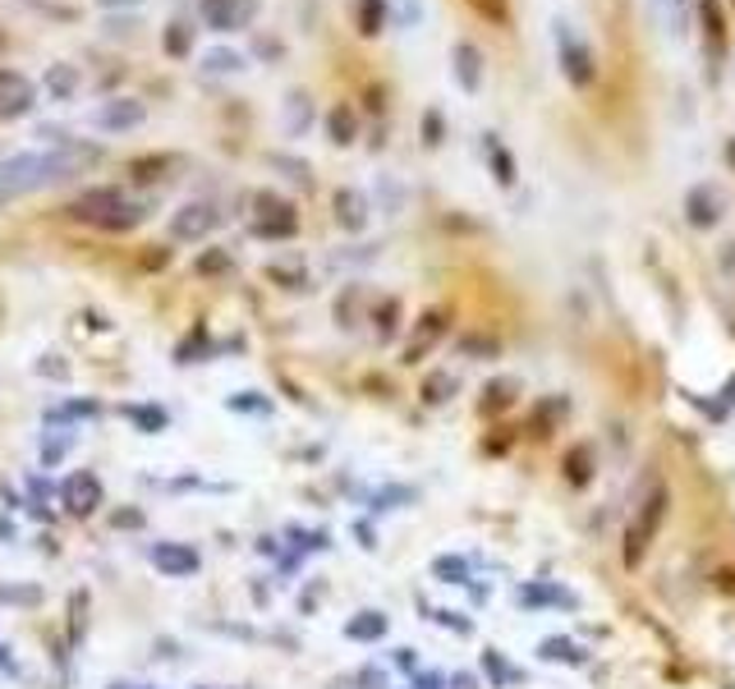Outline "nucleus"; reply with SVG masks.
<instances>
[{
  "instance_id": "1",
  "label": "nucleus",
  "mask_w": 735,
  "mask_h": 689,
  "mask_svg": "<svg viewBox=\"0 0 735 689\" xmlns=\"http://www.w3.org/2000/svg\"><path fill=\"white\" fill-rule=\"evenodd\" d=\"M97 162H102V147L70 143V139H64L60 147H47V152H19V157H5L0 162V203H14V198H24V193L64 185V180H74V175L93 170Z\"/></svg>"
},
{
  "instance_id": "2",
  "label": "nucleus",
  "mask_w": 735,
  "mask_h": 689,
  "mask_svg": "<svg viewBox=\"0 0 735 689\" xmlns=\"http://www.w3.org/2000/svg\"><path fill=\"white\" fill-rule=\"evenodd\" d=\"M70 216L83 221V226H97V230H133L147 216V207L129 203L120 189H87L83 198L70 203Z\"/></svg>"
},
{
  "instance_id": "3",
  "label": "nucleus",
  "mask_w": 735,
  "mask_h": 689,
  "mask_svg": "<svg viewBox=\"0 0 735 689\" xmlns=\"http://www.w3.org/2000/svg\"><path fill=\"white\" fill-rule=\"evenodd\" d=\"M662 520H666V487H653V492L639 501L635 520L626 524V543H620V561H626V566H639L643 557H649L653 538L662 533Z\"/></svg>"
},
{
  "instance_id": "4",
  "label": "nucleus",
  "mask_w": 735,
  "mask_h": 689,
  "mask_svg": "<svg viewBox=\"0 0 735 689\" xmlns=\"http://www.w3.org/2000/svg\"><path fill=\"white\" fill-rule=\"evenodd\" d=\"M556 56H561V70H566L570 87H589L597 79V64H593L589 41L579 37L570 24H556Z\"/></svg>"
},
{
  "instance_id": "5",
  "label": "nucleus",
  "mask_w": 735,
  "mask_h": 689,
  "mask_svg": "<svg viewBox=\"0 0 735 689\" xmlns=\"http://www.w3.org/2000/svg\"><path fill=\"white\" fill-rule=\"evenodd\" d=\"M198 10H203L208 28H216V33H239V28H249L253 19H258L262 0H198Z\"/></svg>"
},
{
  "instance_id": "6",
  "label": "nucleus",
  "mask_w": 735,
  "mask_h": 689,
  "mask_svg": "<svg viewBox=\"0 0 735 689\" xmlns=\"http://www.w3.org/2000/svg\"><path fill=\"white\" fill-rule=\"evenodd\" d=\"M216 221L221 212L212 203H185L180 212L170 216V239H180V243H193V239H208L216 230Z\"/></svg>"
},
{
  "instance_id": "7",
  "label": "nucleus",
  "mask_w": 735,
  "mask_h": 689,
  "mask_svg": "<svg viewBox=\"0 0 735 689\" xmlns=\"http://www.w3.org/2000/svg\"><path fill=\"white\" fill-rule=\"evenodd\" d=\"M37 102V83L19 70H0V120H14V116H28Z\"/></svg>"
},
{
  "instance_id": "8",
  "label": "nucleus",
  "mask_w": 735,
  "mask_h": 689,
  "mask_svg": "<svg viewBox=\"0 0 735 689\" xmlns=\"http://www.w3.org/2000/svg\"><path fill=\"white\" fill-rule=\"evenodd\" d=\"M143 120H147V106H143L139 97H110V102H102V106H97V116H93V124H97L102 133L139 129Z\"/></svg>"
},
{
  "instance_id": "9",
  "label": "nucleus",
  "mask_w": 735,
  "mask_h": 689,
  "mask_svg": "<svg viewBox=\"0 0 735 689\" xmlns=\"http://www.w3.org/2000/svg\"><path fill=\"white\" fill-rule=\"evenodd\" d=\"M258 207L266 212L262 221H258V226H253V235H262V239H289V235H295L299 230V216H295V207H289V203H276V198L272 193H258Z\"/></svg>"
},
{
  "instance_id": "10",
  "label": "nucleus",
  "mask_w": 735,
  "mask_h": 689,
  "mask_svg": "<svg viewBox=\"0 0 735 689\" xmlns=\"http://www.w3.org/2000/svg\"><path fill=\"white\" fill-rule=\"evenodd\" d=\"M60 497H64V506H70V515H93V510L102 506V483H97V474L79 470V474L64 478Z\"/></svg>"
},
{
  "instance_id": "11",
  "label": "nucleus",
  "mask_w": 735,
  "mask_h": 689,
  "mask_svg": "<svg viewBox=\"0 0 735 689\" xmlns=\"http://www.w3.org/2000/svg\"><path fill=\"white\" fill-rule=\"evenodd\" d=\"M455 83L464 87V93H478V83H483V51L474 47V41H455Z\"/></svg>"
},
{
  "instance_id": "12",
  "label": "nucleus",
  "mask_w": 735,
  "mask_h": 689,
  "mask_svg": "<svg viewBox=\"0 0 735 689\" xmlns=\"http://www.w3.org/2000/svg\"><path fill=\"white\" fill-rule=\"evenodd\" d=\"M152 561H157V570H166V574H193L198 570V551H189V547H152Z\"/></svg>"
},
{
  "instance_id": "13",
  "label": "nucleus",
  "mask_w": 735,
  "mask_h": 689,
  "mask_svg": "<svg viewBox=\"0 0 735 689\" xmlns=\"http://www.w3.org/2000/svg\"><path fill=\"white\" fill-rule=\"evenodd\" d=\"M653 14H657V24L672 37L689 33V0H653Z\"/></svg>"
},
{
  "instance_id": "14",
  "label": "nucleus",
  "mask_w": 735,
  "mask_h": 689,
  "mask_svg": "<svg viewBox=\"0 0 735 689\" xmlns=\"http://www.w3.org/2000/svg\"><path fill=\"white\" fill-rule=\"evenodd\" d=\"M520 603L524 607H574V593L556 589V584H529V589H520Z\"/></svg>"
},
{
  "instance_id": "15",
  "label": "nucleus",
  "mask_w": 735,
  "mask_h": 689,
  "mask_svg": "<svg viewBox=\"0 0 735 689\" xmlns=\"http://www.w3.org/2000/svg\"><path fill=\"white\" fill-rule=\"evenodd\" d=\"M336 221H341L345 230H359L364 221H368V203H364V193L341 189V193H336Z\"/></svg>"
},
{
  "instance_id": "16",
  "label": "nucleus",
  "mask_w": 735,
  "mask_h": 689,
  "mask_svg": "<svg viewBox=\"0 0 735 689\" xmlns=\"http://www.w3.org/2000/svg\"><path fill=\"white\" fill-rule=\"evenodd\" d=\"M79 64H51L47 70V93L56 97V102H70L74 93H79Z\"/></svg>"
},
{
  "instance_id": "17",
  "label": "nucleus",
  "mask_w": 735,
  "mask_h": 689,
  "mask_svg": "<svg viewBox=\"0 0 735 689\" xmlns=\"http://www.w3.org/2000/svg\"><path fill=\"white\" fill-rule=\"evenodd\" d=\"M327 133H331V143L349 147V143H354V133H359V120H354V110H349V106H331V110H327Z\"/></svg>"
},
{
  "instance_id": "18",
  "label": "nucleus",
  "mask_w": 735,
  "mask_h": 689,
  "mask_svg": "<svg viewBox=\"0 0 735 689\" xmlns=\"http://www.w3.org/2000/svg\"><path fill=\"white\" fill-rule=\"evenodd\" d=\"M718 216H722V203H718V193H712L708 185L689 193V221H695V226H712Z\"/></svg>"
},
{
  "instance_id": "19",
  "label": "nucleus",
  "mask_w": 735,
  "mask_h": 689,
  "mask_svg": "<svg viewBox=\"0 0 735 689\" xmlns=\"http://www.w3.org/2000/svg\"><path fill=\"white\" fill-rule=\"evenodd\" d=\"M345 634H349V639H382V634H387V616H382V611H359V616H354L349 626H345Z\"/></svg>"
},
{
  "instance_id": "20",
  "label": "nucleus",
  "mask_w": 735,
  "mask_h": 689,
  "mask_svg": "<svg viewBox=\"0 0 735 689\" xmlns=\"http://www.w3.org/2000/svg\"><path fill=\"white\" fill-rule=\"evenodd\" d=\"M387 28V0H359V33L377 37Z\"/></svg>"
},
{
  "instance_id": "21",
  "label": "nucleus",
  "mask_w": 735,
  "mask_h": 689,
  "mask_svg": "<svg viewBox=\"0 0 735 689\" xmlns=\"http://www.w3.org/2000/svg\"><path fill=\"white\" fill-rule=\"evenodd\" d=\"M538 657H543V662H570V666L584 662V653H579L570 639H543V643H538Z\"/></svg>"
},
{
  "instance_id": "22",
  "label": "nucleus",
  "mask_w": 735,
  "mask_h": 689,
  "mask_svg": "<svg viewBox=\"0 0 735 689\" xmlns=\"http://www.w3.org/2000/svg\"><path fill=\"white\" fill-rule=\"evenodd\" d=\"M244 64H249V60H244L239 51H226V47H216V51L203 56V70H212V74H235V70H244Z\"/></svg>"
},
{
  "instance_id": "23",
  "label": "nucleus",
  "mask_w": 735,
  "mask_h": 689,
  "mask_svg": "<svg viewBox=\"0 0 735 689\" xmlns=\"http://www.w3.org/2000/svg\"><path fill=\"white\" fill-rule=\"evenodd\" d=\"M162 47H166V56H189V51H193V33H189L185 24H170V28L162 33Z\"/></svg>"
},
{
  "instance_id": "24",
  "label": "nucleus",
  "mask_w": 735,
  "mask_h": 689,
  "mask_svg": "<svg viewBox=\"0 0 735 689\" xmlns=\"http://www.w3.org/2000/svg\"><path fill=\"white\" fill-rule=\"evenodd\" d=\"M703 10V28H708V41H712V56H722V10L712 5V0H699Z\"/></svg>"
},
{
  "instance_id": "25",
  "label": "nucleus",
  "mask_w": 735,
  "mask_h": 689,
  "mask_svg": "<svg viewBox=\"0 0 735 689\" xmlns=\"http://www.w3.org/2000/svg\"><path fill=\"white\" fill-rule=\"evenodd\" d=\"M487 152H493L497 185H515V162H510V152H506V147H497V139H487Z\"/></svg>"
},
{
  "instance_id": "26",
  "label": "nucleus",
  "mask_w": 735,
  "mask_h": 689,
  "mask_svg": "<svg viewBox=\"0 0 735 689\" xmlns=\"http://www.w3.org/2000/svg\"><path fill=\"white\" fill-rule=\"evenodd\" d=\"M437 574H441V580H447V584H464V580H470V566H464L460 557H441L437 566H432Z\"/></svg>"
},
{
  "instance_id": "27",
  "label": "nucleus",
  "mask_w": 735,
  "mask_h": 689,
  "mask_svg": "<svg viewBox=\"0 0 735 689\" xmlns=\"http://www.w3.org/2000/svg\"><path fill=\"white\" fill-rule=\"evenodd\" d=\"M170 166H175L170 157H139V162L129 166V175H133V180H157L152 170H170Z\"/></svg>"
},
{
  "instance_id": "28",
  "label": "nucleus",
  "mask_w": 735,
  "mask_h": 689,
  "mask_svg": "<svg viewBox=\"0 0 735 689\" xmlns=\"http://www.w3.org/2000/svg\"><path fill=\"white\" fill-rule=\"evenodd\" d=\"M470 5L487 19V24H506V19H510V5H506V0H470Z\"/></svg>"
},
{
  "instance_id": "29",
  "label": "nucleus",
  "mask_w": 735,
  "mask_h": 689,
  "mask_svg": "<svg viewBox=\"0 0 735 689\" xmlns=\"http://www.w3.org/2000/svg\"><path fill=\"white\" fill-rule=\"evenodd\" d=\"M129 418H139L147 432H162V428H166V414H162V409H129Z\"/></svg>"
},
{
  "instance_id": "30",
  "label": "nucleus",
  "mask_w": 735,
  "mask_h": 689,
  "mask_svg": "<svg viewBox=\"0 0 735 689\" xmlns=\"http://www.w3.org/2000/svg\"><path fill=\"white\" fill-rule=\"evenodd\" d=\"M423 143H428V147L441 143V116H437V110H428V116H423Z\"/></svg>"
},
{
  "instance_id": "31",
  "label": "nucleus",
  "mask_w": 735,
  "mask_h": 689,
  "mask_svg": "<svg viewBox=\"0 0 735 689\" xmlns=\"http://www.w3.org/2000/svg\"><path fill=\"white\" fill-rule=\"evenodd\" d=\"M487 672H493V680H515V672H510L497 653H487Z\"/></svg>"
},
{
  "instance_id": "32",
  "label": "nucleus",
  "mask_w": 735,
  "mask_h": 689,
  "mask_svg": "<svg viewBox=\"0 0 735 689\" xmlns=\"http://www.w3.org/2000/svg\"><path fill=\"white\" fill-rule=\"evenodd\" d=\"M102 10H133V5H143V0H97Z\"/></svg>"
},
{
  "instance_id": "33",
  "label": "nucleus",
  "mask_w": 735,
  "mask_h": 689,
  "mask_svg": "<svg viewBox=\"0 0 735 689\" xmlns=\"http://www.w3.org/2000/svg\"><path fill=\"white\" fill-rule=\"evenodd\" d=\"M221 266H226V258H221V253H212V258H203V262H198V272H221Z\"/></svg>"
},
{
  "instance_id": "34",
  "label": "nucleus",
  "mask_w": 735,
  "mask_h": 689,
  "mask_svg": "<svg viewBox=\"0 0 735 689\" xmlns=\"http://www.w3.org/2000/svg\"><path fill=\"white\" fill-rule=\"evenodd\" d=\"M441 685H447V680H441V676H432V672L414 680V689H441Z\"/></svg>"
},
{
  "instance_id": "35",
  "label": "nucleus",
  "mask_w": 735,
  "mask_h": 689,
  "mask_svg": "<svg viewBox=\"0 0 735 689\" xmlns=\"http://www.w3.org/2000/svg\"><path fill=\"white\" fill-rule=\"evenodd\" d=\"M455 689H478V680L474 676H455Z\"/></svg>"
},
{
  "instance_id": "36",
  "label": "nucleus",
  "mask_w": 735,
  "mask_h": 689,
  "mask_svg": "<svg viewBox=\"0 0 735 689\" xmlns=\"http://www.w3.org/2000/svg\"><path fill=\"white\" fill-rule=\"evenodd\" d=\"M0 56H5V33H0Z\"/></svg>"
},
{
  "instance_id": "37",
  "label": "nucleus",
  "mask_w": 735,
  "mask_h": 689,
  "mask_svg": "<svg viewBox=\"0 0 735 689\" xmlns=\"http://www.w3.org/2000/svg\"><path fill=\"white\" fill-rule=\"evenodd\" d=\"M726 152H731V162H735V143H731V147H726Z\"/></svg>"
},
{
  "instance_id": "38",
  "label": "nucleus",
  "mask_w": 735,
  "mask_h": 689,
  "mask_svg": "<svg viewBox=\"0 0 735 689\" xmlns=\"http://www.w3.org/2000/svg\"><path fill=\"white\" fill-rule=\"evenodd\" d=\"M0 666H5V649H0Z\"/></svg>"
}]
</instances>
